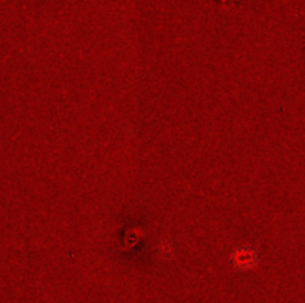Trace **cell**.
Masks as SVG:
<instances>
[{
  "mask_svg": "<svg viewBox=\"0 0 305 303\" xmlns=\"http://www.w3.org/2000/svg\"><path fill=\"white\" fill-rule=\"evenodd\" d=\"M256 259L255 253L250 248H241L237 251V259H236V265L240 268H250L252 262Z\"/></svg>",
  "mask_w": 305,
  "mask_h": 303,
  "instance_id": "cell-1",
  "label": "cell"
}]
</instances>
